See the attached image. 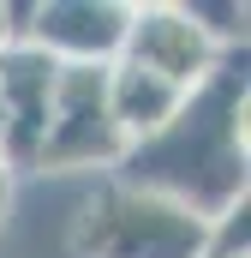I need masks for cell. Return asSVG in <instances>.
Masks as SVG:
<instances>
[{"instance_id":"6","label":"cell","mask_w":251,"mask_h":258,"mask_svg":"<svg viewBox=\"0 0 251 258\" xmlns=\"http://www.w3.org/2000/svg\"><path fill=\"white\" fill-rule=\"evenodd\" d=\"M126 18L132 6H114V0H48L30 12V24H18V42H36L60 66H114L126 42Z\"/></svg>"},{"instance_id":"7","label":"cell","mask_w":251,"mask_h":258,"mask_svg":"<svg viewBox=\"0 0 251 258\" xmlns=\"http://www.w3.org/2000/svg\"><path fill=\"white\" fill-rule=\"evenodd\" d=\"M180 102H186V90H174L168 78H156V72H144V66H132V60L108 66V108H114V126H120L126 150L144 144V138H156L180 114Z\"/></svg>"},{"instance_id":"2","label":"cell","mask_w":251,"mask_h":258,"mask_svg":"<svg viewBox=\"0 0 251 258\" xmlns=\"http://www.w3.org/2000/svg\"><path fill=\"white\" fill-rule=\"evenodd\" d=\"M209 228L215 222L191 216L174 198L108 180L78 222V252L84 258H203Z\"/></svg>"},{"instance_id":"1","label":"cell","mask_w":251,"mask_h":258,"mask_svg":"<svg viewBox=\"0 0 251 258\" xmlns=\"http://www.w3.org/2000/svg\"><path fill=\"white\" fill-rule=\"evenodd\" d=\"M120 180L174 198L203 222H221L227 210H239L245 204V72L221 60L197 90H186L180 114L120 156Z\"/></svg>"},{"instance_id":"3","label":"cell","mask_w":251,"mask_h":258,"mask_svg":"<svg viewBox=\"0 0 251 258\" xmlns=\"http://www.w3.org/2000/svg\"><path fill=\"white\" fill-rule=\"evenodd\" d=\"M126 138L108 108V66H60L36 168H120Z\"/></svg>"},{"instance_id":"8","label":"cell","mask_w":251,"mask_h":258,"mask_svg":"<svg viewBox=\"0 0 251 258\" xmlns=\"http://www.w3.org/2000/svg\"><path fill=\"white\" fill-rule=\"evenodd\" d=\"M203 258H251V246H245V204H239V210H227V216L209 228Z\"/></svg>"},{"instance_id":"10","label":"cell","mask_w":251,"mask_h":258,"mask_svg":"<svg viewBox=\"0 0 251 258\" xmlns=\"http://www.w3.org/2000/svg\"><path fill=\"white\" fill-rule=\"evenodd\" d=\"M12 18H18V12H12V6H0V48H6V42H18V24H12Z\"/></svg>"},{"instance_id":"9","label":"cell","mask_w":251,"mask_h":258,"mask_svg":"<svg viewBox=\"0 0 251 258\" xmlns=\"http://www.w3.org/2000/svg\"><path fill=\"white\" fill-rule=\"evenodd\" d=\"M6 204H12V162L0 156V222H6Z\"/></svg>"},{"instance_id":"5","label":"cell","mask_w":251,"mask_h":258,"mask_svg":"<svg viewBox=\"0 0 251 258\" xmlns=\"http://www.w3.org/2000/svg\"><path fill=\"white\" fill-rule=\"evenodd\" d=\"M54 84H60V60L42 54L36 42L0 48V156L12 162V174L36 168L48 108H54Z\"/></svg>"},{"instance_id":"4","label":"cell","mask_w":251,"mask_h":258,"mask_svg":"<svg viewBox=\"0 0 251 258\" xmlns=\"http://www.w3.org/2000/svg\"><path fill=\"white\" fill-rule=\"evenodd\" d=\"M120 60L168 78L174 90H197L221 66V42L203 24V12H191V6H132Z\"/></svg>"}]
</instances>
